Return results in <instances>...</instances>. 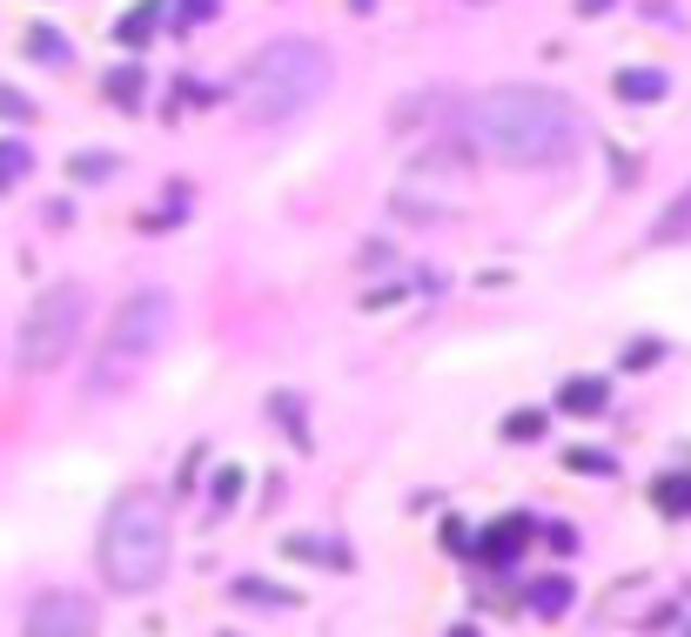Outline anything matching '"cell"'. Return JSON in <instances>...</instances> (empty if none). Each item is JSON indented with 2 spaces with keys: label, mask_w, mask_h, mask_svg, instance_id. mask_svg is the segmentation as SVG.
<instances>
[{
  "label": "cell",
  "mask_w": 691,
  "mask_h": 637,
  "mask_svg": "<svg viewBox=\"0 0 691 637\" xmlns=\"http://www.w3.org/2000/svg\"><path fill=\"white\" fill-rule=\"evenodd\" d=\"M242 497V470H215V503H236Z\"/></svg>",
  "instance_id": "23"
},
{
  "label": "cell",
  "mask_w": 691,
  "mask_h": 637,
  "mask_svg": "<svg viewBox=\"0 0 691 637\" xmlns=\"http://www.w3.org/2000/svg\"><path fill=\"white\" fill-rule=\"evenodd\" d=\"M141 95H148V67H114L108 74V101L114 108H141Z\"/></svg>",
  "instance_id": "12"
},
{
  "label": "cell",
  "mask_w": 691,
  "mask_h": 637,
  "mask_svg": "<svg viewBox=\"0 0 691 637\" xmlns=\"http://www.w3.org/2000/svg\"><path fill=\"white\" fill-rule=\"evenodd\" d=\"M236 597H242V604H268V611H289V604H296L289 590H276V584H262V577H236Z\"/></svg>",
  "instance_id": "16"
},
{
  "label": "cell",
  "mask_w": 691,
  "mask_h": 637,
  "mask_svg": "<svg viewBox=\"0 0 691 637\" xmlns=\"http://www.w3.org/2000/svg\"><path fill=\"white\" fill-rule=\"evenodd\" d=\"M0 122H34V101L21 88H0Z\"/></svg>",
  "instance_id": "22"
},
{
  "label": "cell",
  "mask_w": 691,
  "mask_h": 637,
  "mask_svg": "<svg viewBox=\"0 0 691 637\" xmlns=\"http://www.w3.org/2000/svg\"><path fill=\"white\" fill-rule=\"evenodd\" d=\"M34 168V154H27V141H0V195H8L21 175Z\"/></svg>",
  "instance_id": "18"
},
{
  "label": "cell",
  "mask_w": 691,
  "mask_h": 637,
  "mask_svg": "<svg viewBox=\"0 0 691 637\" xmlns=\"http://www.w3.org/2000/svg\"><path fill=\"white\" fill-rule=\"evenodd\" d=\"M504 436H511V444H517V436H524V444H530V436H544V410H511L504 416Z\"/></svg>",
  "instance_id": "21"
},
{
  "label": "cell",
  "mask_w": 691,
  "mask_h": 637,
  "mask_svg": "<svg viewBox=\"0 0 691 637\" xmlns=\"http://www.w3.org/2000/svg\"><path fill=\"white\" fill-rule=\"evenodd\" d=\"M443 544H450L456 557H464V550H470V530H464V524H456V516H450V524H443Z\"/></svg>",
  "instance_id": "25"
},
{
  "label": "cell",
  "mask_w": 691,
  "mask_h": 637,
  "mask_svg": "<svg viewBox=\"0 0 691 637\" xmlns=\"http://www.w3.org/2000/svg\"><path fill=\"white\" fill-rule=\"evenodd\" d=\"M215 14H222V0H175V21H168V27H175V34H196V27H209Z\"/></svg>",
  "instance_id": "17"
},
{
  "label": "cell",
  "mask_w": 691,
  "mask_h": 637,
  "mask_svg": "<svg viewBox=\"0 0 691 637\" xmlns=\"http://www.w3.org/2000/svg\"><path fill=\"white\" fill-rule=\"evenodd\" d=\"M222 637H236V630H222Z\"/></svg>",
  "instance_id": "29"
},
{
  "label": "cell",
  "mask_w": 691,
  "mask_h": 637,
  "mask_svg": "<svg viewBox=\"0 0 691 637\" xmlns=\"http://www.w3.org/2000/svg\"><path fill=\"white\" fill-rule=\"evenodd\" d=\"M95 630H101V617L81 590H41L21 624V637H95Z\"/></svg>",
  "instance_id": "6"
},
{
  "label": "cell",
  "mask_w": 691,
  "mask_h": 637,
  "mask_svg": "<svg viewBox=\"0 0 691 637\" xmlns=\"http://www.w3.org/2000/svg\"><path fill=\"white\" fill-rule=\"evenodd\" d=\"M350 8H356V14H369V8H376V0H350Z\"/></svg>",
  "instance_id": "27"
},
{
  "label": "cell",
  "mask_w": 691,
  "mask_h": 637,
  "mask_svg": "<svg viewBox=\"0 0 691 637\" xmlns=\"http://www.w3.org/2000/svg\"><path fill=\"white\" fill-rule=\"evenodd\" d=\"M564 604H570V584H564V577H537V584H530V611H537V617H557Z\"/></svg>",
  "instance_id": "13"
},
{
  "label": "cell",
  "mask_w": 691,
  "mask_h": 637,
  "mask_svg": "<svg viewBox=\"0 0 691 637\" xmlns=\"http://www.w3.org/2000/svg\"><path fill=\"white\" fill-rule=\"evenodd\" d=\"M81 329H88V289H81V283H54V289L34 296L27 315H21L14 363H21L27 376H48V370H61L67 355H74Z\"/></svg>",
  "instance_id": "5"
},
{
  "label": "cell",
  "mask_w": 691,
  "mask_h": 637,
  "mask_svg": "<svg viewBox=\"0 0 691 637\" xmlns=\"http://www.w3.org/2000/svg\"><path fill=\"white\" fill-rule=\"evenodd\" d=\"M564 463H570V470H591V476H611V457H598V450H570Z\"/></svg>",
  "instance_id": "24"
},
{
  "label": "cell",
  "mask_w": 691,
  "mask_h": 637,
  "mask_svg": "<svg viewBox=\"0 0 691 637\" xmlns=\"http://www.w3.org/2000/svg\"><path fill=\"white\" fill-rule=\"evenodd\" d=\"M289 557L296 564H323V571H350V557H342L329 537H289Z\"/></svg>",
  "instance_id": "11"
},
{
  "label": "cell",
  "mask_w": 691,
  "mask_h": 637,
  "mask_svg": "<svg viewBox=\"0 0 691 637\" xmlns=\"http://www.w3.org/2000/svg\"><path fill=\"white\" fill-rule=\"evenodd\" d=\"M168 329H175V302H168V289H135L122 309H114L108 336L95 342L88 389H95V396H122V389H128L148 363H155V355H162Z\"/></svg>",
  "instance_id": "4"
},
{
  "label": "cell",
  "mask_w": 691,
  "mask_h": 637,
  "mask_svg": "<svg viewBox=\"0 0 691 637\" xmlns=\"http://www.w3.org/2000/svg\"><path fill=\"white\" fill-rule=\"evenodd\" d=\"M611 88H618V101H658L671 82H665V74L658 67H625L618 74V82H611Z\"/></svg>",
  "instance_id": "10"
},
{
  "label": "cell",
  "mask_w": 691,
  "mask_h": 637,
  "mask_svg": "<svg viewBox=\"0 0 691 637\" xmlns=\"http://www.w3.org/2000/svg\"><path fill=\"white\" fill-rule=\"evenodd\" d=\"M470 8H490V0H470Z\"/></svg>",
  "instance_id": "28"
},
{
  "label": "cell",
  "mask_w": 691,
  "mask_h": 637,
  "mask_svg": "<svg viewBox=\"0 0 691 637\" xmlns=\"http://www.w3.org/2000/svg\"><path fill=\"white\" fill-rule=\"evenodd\" d=\"M114 168H122V162H114L108 148H81V154H74V162H67V175H74V182H108Z\"/></svg>",
  "instance_id": "14"
},
{
  "label": "cell",
  "mask_w": 691,
  "mask_h": 637,
  "mask_svg": "<svg viewBox=\"0 0 691 637\" xmlns=\"http://www.w3.org/2000/svg\"><path fill=\"white\" fill-rule=\"evenodd\" d=\"M155 27H162V0H135V8L114 21V41H122V48H148Z\"/></svg>",
  "instance_id": "9"
},
{
  "label": "cell",
  "mask_w": 691,
  "mask_h": 637,
  "mask_svg": "<svg viewBox=\"0 0 691 637\" xmlns=\"http://www.w3.org/2000/svg\"><path fill=\"white\" fill-rule=\"evenodd\" d=\"M470 135L497 162L551 168L585 148V114L551 88H490L470 101Z\"/></svg>",
  "instance_id": "1"
},
{
  "label": "cell",
  "mask_w": 691,
  "mask_h": 637,
  "mask_svg": "<svg viewBox=\"0 0 691 637\" xmlns=\"http://www.w3.org/2000/svg\"><path fill=\"white\" fill-rule=\"evenodd\" d=\"M450 637H483V630H477V624H456V630H450Z\"/></svg>",
  "instance_id": "26"
},
{
  "label": "cell",
  "mask_w": 691,
  "mask_h": 637,
  "mask_svg": "<svg viewBox=\"0 0 691 637\" xmlns=\"http://www.w3.org/2000/svg\"><path fill=\"white\" fill-rule=\"evenodd\" d=\"M95 564L114 590H155L168 577V503L162 490H122L108 503L101 516V550H95Z\"/></svg>",
  "instance_id": "3"
},
{
  "label": "cell",
  "mask_w": 691,
  "mask_h": 637,
  "mask_svg": "<svg viewBox=\"0 0 691 637\" xmlns=\"http://www.w3.org/2000/svg\"><path fill=\"white\" fill-rule=\"evenodd\" d=\"M651 497H658V510H691V476H658Z\"/></svg>",
  "instance_id": "20"
},
{
  "label": "cell",
  "mask_w": 691,
  "mask_h": 637,
  "mask_svg": "<svg viewBox=\"0 0 691 637\" xmlns=\"http://www.w3.org/2000/svg\"><path fill=\"white\" fill-rule=\"evenodd\" d=\"M236 95H242V114L255 128H282L329 95V48L310 41V34H282V41L249 54Z\"/></svg>",
  "instance_id": "2"
},
{
  "label": "cell",
  "mask_w": 691,
  "mask_h": 637,
  "mask_svg": "<svg viewBox=\"0 0 691 637\" xmlns=\"http://www.w3.org/2000/svg\"><path fill=\"white\" fill-rule=\"evenodd\" d=\"M27 54L48 61V67H61V61H67V41H61L54 27H27Z\"/></svg>",
  "instance_id": "19"
},
{
  "label": "cell",
  "mask_w": 691,
  "mask_h": 637,
  "mask_svg": "<svg viewBox=\"0 0 691 637\" xmlns=\"http://www.w3.org/2000/svg\"><path fill=\"white\" fill-rule=\"evenodd\" d=\"M530 544V516H497V524L483 530V537H470V550L477 557H490V564H511V557Z\"/></svg>",
  "instance_id": "7"
},
{
  "label": "cell",
  "mask_w": 691,
  "mask_h": 637,
  "mask_svg": "<svg viewBox=\"0 0 691 637\" xmlns=\"http://www.w3.org/2000/svg\"><path fill=\"white\" fill-rule=\"evenodd\" d=\"M557 410H570V416H604V410H611V389H604L598 376H570V383L557 389Z\"/></svg>",
  "instance_id": "8"
},
{
  "label": "cell",
  "mask_w": 691,
  "mask_h": 637,
  "mask_svg": "<svg viewBox=\"0 0 691 637\" xmlns=\"http://www.w3.org/2000/svg\"><path fill=\"white\" fill-rule=\"evenodd\" d=\"M678 235H691V188H684L678 202L658 215V228H651V242H678Z\"/></svg>",
  "instance_id": "15"
}]
</instances>
